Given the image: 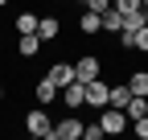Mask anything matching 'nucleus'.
<instances>
[{"instance_id":"obj_26","label":"nucleus","mask_w":148,"mask_h":140,"mask_svg":"<svg viewBox=\"0 0 148 140\" xmlns=\"http://www.w3.org/2000/svg\"><path fill=\"white\" fill-rule=\"evenodd\" d=\"M144 4H148V0H144Z\"/></svg>"},{"instance_id":"obj_8","label":"nucleus","mask_w":148,"mask_h":140,"mask_svg":"<svg viewBox=\"0 0 148 140\" xmlns=\"http://www.w3.org/2000/svg\"><path fill=\"white\" fill-rule=\"evenodd\" d=\"M53 99H62V86L53 78H41V82H37V103L45 107V103H53Z\"/></svg>"},{"instance_id":"obj_24","label":"nucleus","mask_w":148,"mask_h":140,"mask_svg":"<svg viewBox=\"0 0 148 140\" xmlns=\"http://www.w3.org/2000/svg\"><path fill=\"white\" fill-rule=\"evenodd\" d=\"M4 4H8V0H0V8H4Z\"/></svg>"},{"instance_id":"obj_19","label":"nucleus","mask_w":148,"mask_h":140,"mask_svg":"<svg viewBox=\"0 0 148 140\" xmlns=\"http://www.w3.org/2000/svg\"><path fill=\"white\" fill-rule=\"evenodd\" d=\"M82 136L86 140H103L107 132H103V124H82Z\"/></svg>"},{"instance_id":"obj_4","label":"nucleus","mask_w":148,"mask_h":140,"mask_svg":"<svg viewBox=\"0 0 148 140\" xmlns=\"http://www.w3.org/2000/svg\"><path fill=\"white\" fill-rule=\"evenodd\" d=\"M107 95H111V86L103 82V74L86 82V107H99V111H103V107H107Z\"/></svg>"},{"instance_id":"obj_14","label":"nucleus","mask_w":148,"mask_h":140,"mask_svg":"<svg viewBox=\"0 0 148 140\" xmlns=\"http://www.w3.org/2000/svg\"><path fill=\"white\" fill-rule=\"evenodd\" d=\"M37 25H41L37 12H21V16H16V33H37Z\"/></svg>"},{"instance_id":"obj_16","label":"nucleus","mask_w":148,"mask_h":140,"mask_svg":"<svg viewBox=\"0 0 148 140\" xmlns=\"http://www.w3.org/2000/svg\"><path fill=\"white\" fill-rule=\"evenodd\" d=\"M127 86H132V95H148V70H136V74H127Z\"/></svg>"},{"instance_id":"obj_12","label":"nucleus","mask_w":148,"mask_h":140,"mask_svg":"<svg viewBox=\"0 0 148 140\" xmlns=\"http://www.w3.org/2000/svg\"><path fill=\"white\" fill-rule=\"evenodd\" d=\"M58 33H62V21H58V16H41V25H37V37H41V41H53Z\"/></svg>"},{"instance_id":"obj_2","label":"nucleus","mask_w":148,"mask_h":140,"mask_svg":"<svg viewBox=\"0 0 148 140\" xmlns=\"http://www.w3.org/2000/svg\"><path fill=\"white\" fill-rule=\"evenodd\" d=\"M99 74H103V62L95 54H82L78 62H74V78H78V82H90V78H99Z\"/></svg>"},{"instance_id":"obj_3","label":"nucleus","mask_w":148,"mask_h":140,"mask_svg":"<svg viewBox=\"0 0 148 140\" xmlns=\"http://www.w3.org/2000/svg\"><path fill=\"white\" fill-rule=\"evenodd\" d=\"M62 103H66L70 111L86 107V82H78V78H74V82H66V86H62Z\"/></svg>"},{"instance_id":"obj_22","label":"nucleus","mask_w":148,"mask_h":140,"mask_svg":"<svg viewBox=\"0 0 148 140\" xmlns=\"http://www.w3.org/2000/svg\"><path fill=\"white\" fill-rule=\"evenodd\" d=\"M136 49H144V54H148V25H140V41H136Z\"/></svg>"},{"instance_id":"obj_25","label":"nucleus","mask_w":148,"mask_h":140,"mask_svg":"<svg viewBox=\"0 0 148 140\" xmlns=\"http://www.w3.org/2000/svg\"><path fill=\"white\" fill-rule=\"evenodd\" d=\"M53 4H58V0H53Z\"/></svg>"},{"instance_id":"obj_21","label":"nucleus","mask_w":148,"mask_h":140,"mask_svg":"<svg viewBox=\"0 0 148 140\" xmlns=\"http://www.w3.org/2000/svg\"><path fill=\"white\" fill-rule=\"evenodd\" d=\"M132 132H136L140 140H148V115H140V119H132Z\"/></svg>"},{"instance_id":"obj_7","label":"nucleus","mask_w":148,"mask_h":140,"mask_svg":"<svg viewBox=\"0 0 148 140\" xmlns=\"http://www.w3.org/2000/svg\"><path fill=\"white\" fill-rule=\"evenodd\" d=\"M45 78H53L58 86L74 82V62H49V70H45Z\"/></svg>"},{"instance_id":"obj_20","label":"nucleus","mask_w":148,"mask_h":140,"mask_svg":"<svg viewBox=\"0 0 148 140\" xmlns=\"http://www.w3.org/2000/svg\"><path fill=\"white\" fill-rule=\"evenodd\" d=\"M82 8H90V12H107L111 8V0H78Z\"/></svg>"},{"instance_id":"obj_1","label":"nucleus","mask_w":148,"mask_h":140,"mask_svg":"<svg viewBox=\"0 0 148 140\" xmlns=\"http://www.w3.org/2000/svg\"><path fill=\"white\" fill-rule=\"evenodd\" d=\"M99 124H103V132H107V136H115V132H123L127 124H132V119H127V111H123V107H103Z\"/></svg>"},{"instance_id":"obj_10","label":"nucleus","mask_w":148,"mask_h":140,"mask_svg":"<svg viewBox=\"0 0 148 140\" xmlns=\"http://www.w3.org/2000/svg\"><path fill=\"white\" fill-rule=\"evenodd\" d=\"M78 29L86 33V37H95V33H103V12H90V8H86V12L78 16Z\"/></svg>"},{"instance_id":"obj_13","label":"nucleus","mask_w":148,"mask_h":140,"mask_svg":"<svg viewBox=\"0 0 148 140\" xmlns=\"http://www.w3.org/2000/svg\"><path fill=\"white\" fill-rule=\"evenodd\" d=\"M123 111H127V119H140V115H148V95H132Z\"/></svg>"},{"instance_id":"obj_17","label":"nucleus","mask_w":148,"mask_h":140,"mask_svg":"<svg viewBox=\"0 0 148 140\" xmlns=\"http://www.w3.org/2000/svg\"><path fill=\"white\" fill-rule=\"evenodd\" d=\"M136 41H140V29H119V45L123 49H136Z\"/></svg>"},{"instance_id":"obj_11","label":"nucleus","mask_w":148,"mask_h":140,"mask_svg":"<svg viewBox=\"0 0 148 140\" xmlns=\"http://www.w3.org/2000/svg\"><path fill=\"white\" fill-rule=\"evenodd\" d=\"M127 99H132V86H127V82H115L111 95H107V107H127Z\"/></svg>"},{"instance_id":"obj_15","label":"nucleus","mask_w":148,"mask_h":140,"mask_svg":"<svg viewBox=\"0 0 148 140\" xmlns=\"http://www.w3.org/2000/svg\"><path fill=\"white\" fill-rule=\"evenodd\" d=\"M103 29H107V33H119V29H123V12H119V8H107V12H103Z\"/></svg>"},{"instance_id":"obj_5","label":"nucleus","mask_w":148,"mask_h":140,"mask_svg":"<svg viewBox=\"0 0 148 140\" xmlns=\"http://www.w3.org/2000/svg\"><path fill=\"white\" fill-rule=\"evenodd\" d=\"M25 128H29V136H41V140H45V136L53 132V124H49V115H45V107H37V111H29V115H25Z\"/></svg>"},{"instance_id":"obj_9","label":"nucleus","mask_w":148,"mask_h":140,"mask_svg":"<svg viewBox=\"0 0 148 140\" xmlns=\"http://www.w3.org/2000/svg\"><path fill=\"white\" fill-rule=\"evenodd\" d=\"M37 49H41V37L37 33H21L16 37V54L21 58H37Z\"/></svg>"},{"instance_id":"obj_6","label":"nucleus","mask_w":148,"mask_h":140,"mask_svg":"<svg viewBox=\"0 0 148 140\" xmlns=\"http://www.w3.org/2000/svg\"><path fill=\"white\" fill-rule=\"evenodd\" d=\"M78 136H82V119H78V115L53 124V132H49V140H78Z\"/></svg>"},{"instance_id":"obj_18","label":"nucleus","mask_w":148,"mask_h":140,"mask_svg":"<svg viewBox=\"0 0 148 140\" xmlns=\"http://www.w3.org/2000/svg\"><path fill=\"white\" fill-rule=\"evenodd\" d=\"M111 8H119V12H140L144 0H111Z\"/></svg>"},{"instance_id":"obj_23","label":"nucleus","mask_w":148,"mask_h":140,"mask_svg":"<svg viewBox=\"0 0 148 140\" xmlns=\"http://www.w3.org/2000/svg\"><path fill=\"white\" fill-rule=\"evenodd\" d=\"M144 25H148V4H144Z\"/></svg>"}]
</instances>
